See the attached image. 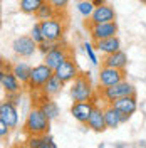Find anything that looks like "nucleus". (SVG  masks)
Wrapping results in <instances>:
<instances>
[{
  "label": "nucleus",
  "mask_w": 146,
  "mask_h": 148,
  "mask_svg": "<svg viewBox=\"0 0 146 148\" xmlns=\"http://www.w3.org/2000/svg\"><path fill=\"white\" fill-rule=\"evenodd\" d=\"M50 118L47 116L44 111L40 110L39 106L32 108L29 111V114L25 116L24 121V131L27 133L29 136H34V135H46L50 130Z\"/></svg>",
  "instance_id": "1"
},
{
  "label": "nucleus",
  "mask_w": 146,
  "mask_h": 148,
  "mask_svg": "<svg viewBox=\"0 0 146 148\" xmlns=\"http://www.w3.org/2000/svg\"><path fill=\"white\" fill-rule=\"evenodd\" d=\"M91 73H81L69 88V96L72 101H91L94 99V88L91 83Z\"/></svg>",
  "instance_id": "2"
},
{
  "label": "nucleus",
  "mask_w": 146,
  "mask_h": 148,
  "mask_svg": "<svg viewBox=\"0 0 146 148\" xmlns=\"http://www.w3.org/2000/svg\"><path fill=\"white\" fill-rule=\"evenodd\" d=\"M131 94H136V88L131 83H128L126 79L121 81V83L114 84V86H108V88H101L99 89V96L102 98L104 103H113L123 98V96H131Z\"/></svg>",
  "instance_id": "3"
},
{
  "label": "nucleus",
  "mask_w": 146,
  "mask_h": 148,
  "mask_svg": "<svg viewBox=\"0 0 146 148\" xmlns=\"http://www.w3.org/2000/svg\"><path fill=\"white\" fill-rule=\"evenodd\" d=\"M40 22V27L44 32V37L47 40H52V42H61L64 40V34H65V20L55 15L52 18H47V20H39Z\"/></svg>",
  "instance_id": "4"
},
{
  "label": "nucleus",
  "mask_w": 146,
  "mask_h": 148,
  "mask_svg": "<svg viewBox=\"0 0 146 148\" xmlns=\"http://www.w3.org/2000/svg\"><path fill=\"white\" fill-rule=\"evenodd\" d=\"M54 76V69L52 67H49L46 62H42V64H37L32 67V73H30V79H29V83L25 88L32 91H39V89H42L44 88V84L50 79Z\"/></svg>",
  "instance_id": "5"
},
{
  "label": "nucleus",
  "mask_w": 146,
  "mask_h": 148,
  "mask_svg": "<svg viewBox=\"0 0 146 148\" xmlns=\"http://www.w3.org/2000/svg\"><path fill=\"white\" fill-rule=\"evenodd\" d=\"M12 51L18 57H32L39 51V44L32 39V36H18L12 42Z\"/></svg>",
  "instance_id": "6"
},
{
  "label": "nucleus",
  "mask_w": 146,
  "mask_h": 148,
  "mask_svg": "<svg viewBox=\"0 0 146 148\" xmlns=\"http://www.w3.org/2000/svg\"><path fill=\"white\" fill-rule=\"evenodd\" d=\"M124 69H116V67H108V66H101L99 74H98V81H99V88H108V86H114V84L124 81Z\"/></svg>",
  "instance_id": "7"
},
{
  "label": "nucleus",
  "mask_w": 146,
  "mask_h": 148,
  "mask_svg": "<svg viewBox=\"0 0 146 148\" xmlns=\"http://www.w3.org/2000/svg\"><path fill=\"white\" fill-rule=\"evenodd\" d=\"M69 57H72V56H71V52H69V49H67V46H65V42L64 40H61L52 51H49V52L44 56V62H46L49 67L55 69V67H59V66L62 64L65 59H69Z\"/></svg>",
  "instance_id": "8"
},
{
  "label": "nucleus",
  "mask_w": 146,
  "mask_h": 148,
  "mask_svg": "<svg viewBox=\"0 0 146 148\" xmlns=\"http://www.w3.org/2000/svg\"><path fill=\"white\" fill-rule=\"evenodd\" d=\"M89 29V36H91L92 42L94 40H101V39H108L118 34V24L114 22H102V24H87Z\"/></svg>",
  "instance_id": "9"
},
{
  "label": "nucleus",
  "mask_w": 146,
  "mask_h": 148,
  "mask_svg": "<svg viewBox=\"0 0 146 148\" xmlns=\"http://www.w3.org/2000/svg\"><path fill=\"white\" fill-rule=\"evenodd\" d=\"M79 74H81L79 73V67H77V64H76V61H74L72 57L65 59L59 67L54 69V76H57L64 84H71Z\"/></svg>",
  "instance_id": "10"
},
{
  "label": "nucleus",
  "mask_w": 146,
  "mask_h": 148,
  "mask_svg": "<svg viewBox=\"0 0 146 148\" xmlns=\"http://www.w3.org/2000/svg\"><path fill=\"white\" fill-rule=\"evenodd\" d=\"M94 106H96L94 99H91V101H74L72 106H71V114H72V118L77 123L87 125V120L91 116Z\"/></svg>",
  "instance_id": "11"
},
{
  "label": "nucleus",
  "mask_w": 146,
  "mask_h": 148,
  "mask_svg": "<svg viewBox=\"0 0 146 148\" xmlns=\"http://www.w3.org/2000/svg\"><path fill=\"white\" fill-rule=\"evenodd\" d=\"M0 121H5L12 130H15L18 126V110L17 104H14L12 101L5 99L0 104Z\"/></svg>",
  "instance_id": "12"
},
{
  "label": "nucleus",
  "mask_w": 146,
  "mask_h": 148,
  "mask_svg": "<svg viewBox=\"0 0 146 148\" xmlns=\"http://www.w3.org/2000/svg\"><path fill=\"white\" fill-rule=\"evenodd\" d=\"M89 130L96 131V133H102L108 130V125H106V116H104V106H94L91 116L87 120V125H86Z\"/></svg>",
  "instance_id": "13"
},
{
  "label": "nucleus",
  "mask_w": 146,
  "mask_h": 148,
  "mask_svg": "<svg viewBox=\"0 0 146 148\" xmlns=\"http://www.w3.org/2000/svg\"><path fill=\"white\" fill-rule=\"evenodd\" d=\"M104 116H106V125H108V130H116L119 125L126 123L129 120V116L123 114L121 111H118L113 104L106 103L104 106Z\"/></svg>",
  "instance_id": "14"
},
{
  "label": "nucleus",
  "mask_w": 146,
  "mask_h": 148,
  "mask_svg": "<svg viewBox=\"0 0 146 148\" xmlns=\"http://www.w3.org/2000/svg\"><path fill=\"white\" fill-rule=\"evenodd\" d=\"M114 20H116L114 9L108 3H104V5H99V7L94 9L91 18L87 20V24H102V22H114Z\"/></svg>",
  "instance_id": "15"
},
{
  "label": "nucleus",
  "mask_w": 146,
  "mask_h": 148,
  "mask_svg": "<svg viewBox=\"0 0 146 148\" xmlns=\"http://www.w3.org/2000/svg\"><path fill=\"white\" fill-rule=\"evenodd\" d=\"M114 108L118 111H121L123 114H126V116H133L138 110V101H136V94H131V96H123V98H119L116 101L111 103Z\"/></svg>",
  "instance_id": "16"
},
{
  "label": "nucleus",
  "mask_w": 146,
  "mask_h": 148,
  "mask_svg": "<svg viewBox=\"0 0 146 148\" xmlns=\"http://www.w3.org/2000/svg\"><path fill=\"white\" fill-rule=\"evenodd\" d=\"M0 86L5 92H20L24 84L18 81V77L10 71H2L0 73Z\"/></svg>",
  "instance_id": "17"
},
{
  "label": "nucleus",
  "mask_w": 146,
  "mask_h": 148,
  "mask_svg": "<svg viewBox=\"0 0 146 148\" xmlns=\"http://www.w3.org/2000/svg\"><path fill=\"white\" fill-rule=\"evenodd\" d=\"M101 64L108 66V67H116V69H126L128 67V54L119 49V51L113 52V54L102 56Z\"/></svg>",
  "instance_id": "18"
},
{
  "label": "nucleus",
  "mask_w": 146,
  "mask_h": 148,
  "mask_svg": "<svg viewBox=\"0 0 146 148\" xmlns=\"http://www.w3.org/2000/svg\"><path fill=\"white\" fill-rule=\"evenodd\" d=\"M94 47L102 56H108V54H113V52H116V51L121 49V40H119L118 36H113V37H108V39L94 40Z\"/></svg>",
  "instance_id": "19"
},
{
  "label": "nucleus",
  "mask_w": 146,
  "mask_h": 148,
  "mask_svg": "<svg viewBox=\"0 0 146 148\" xmlns=\"http://www.w3.org/2000/svg\"><path fill=\"white\" fill-rule=\"evenodd\" d=\"M27 147L30 148H57V143L54 141L52 135H34V136H29L27 140Z\"/></svg>",
  "instance_id": "20"
},
{
  "label": "nucleus",
  "mask_w": 146,
  "mask_h": 148,
  "mask_svg": "<svg viewBox=\"0 0 146 148\" xmlns=\"http://www.w3.org/2000/svg\"><path fill=\"white\" fill-rule=\"evenodd\" d=\"M37 106L44 111V113H46L50 120H55V118L61 114V108H59V104H57L55 101H52V98H47V96H44L40 101L37 103Z\"/></svg>",
  "instance_id": "21"
},
{
  "label": "nucleus",
  "mask_w": 146,
  "mask_h": 148,
  "mask_svg": "<svg viewBox=\"0 0 146 148\" xmlns=\"http://www.w3.org/2000/svg\"><path fill=\"white\" fill-rule=\"evenodd\" d=\"M12 73L17 76L18 81L24 86H27L29 79H30V73H32V66L24 62V61H18V62H15V64L12 66Z\"/></svg>",
  "instance_id": "22"
},
{
  "label": "nucleus",
  "mask_w": 146,
  "mask_h": 148,
  "mask_svg": "<svg viewBox=\"0 0 146 148\" xmlns=\"http://www.w3.org/2000/svg\"><path fill=\"white\" fill-rule=\"evenodd\" d=\"M65 84L57 77V76H52L46 84H44V88H42V92H44V96L47 98H54L57 94H61V91L64 89Z\"/></svg>",
  "instance_id": "23"
},
{
  "label": "nucleus",
  "mask_w": 146,
  "mask_h": 148,
  "mask_svg": "<svg viewBox=\"0 0 146 148\" xmlns=\"http://www.w3.org/2000/svg\"><path fill=\"white\" fill-rule=\"evenodd\" d=\"M47 0H18V9L25 15H35L37 10L40 9Z\"/></svg>",
  "instance_id": "24"
},
{
  "label": "nucleus",
  "mask_w": 146,
  "mask_h": 148,
  "mask_svg": "<svg viewBox=\"0 0 146 148\" xmlns=\"http://www.w3.org/2000/svg\"><path fill=\"white\" fill-rule=\"evenodd\" d=\"M77 12H79V15L82 18H86V20H89L92 15V12L96 9V5H94V2L92 0H77Z\"/></svg>",
  "instance_id": "25"
},
{
  "label": "nucleus",
  "mask_w": 146,
  "mask_h": 148,
  "mask_svg": "<svg viewBox=\"0 0 146 148\" xmlns=\"http://www.w3.org/2000/svg\"><path fill=\"white\" fill-rule=\"evenodd\" d=\"M55 15H59V12L49 3V2H46L40 9L37 10V14H35V18L37 20H47V18H52L55 17Z\"/></svg>",
  "instance_id": "26"
},
{
  "label": "nucleus",
  "mask_w": 146,
  "mask_h": 148,
  "mask_svg": "<svg viewBox=\"0 0 146 148\" xmlns=\"http://www.w3.org/2000/svg\"><path fill=\"white\" fill-rule=\"evenodd\" d=\"M96 47H94V44H91V42H82V51H84V54L87 56V59L91 61L92 66H98L99 64V59H98V54H96V51H94Z\"/></svg>",
  "instance_id": "27"
},
{
  "label": "nucleus",
  "mask_w": 146,
  "mask_h": 148,
  "mask_svg": "<svg viewBox=\"0 0 146 148\" xmlns=\"http://www.w3.org/2000/svg\"><path fill=\"white\" fill-rule=\"evenodd\" d=\"M30 36H32V39L35 40L37 44H40L46 37H44V32H42V27H40V22H35L34 25H32V29H30Z\"/></svg>",
  "instance_id": "28"
},
{
  "label": "nucleus",
  "mask_w": 146,
  "mask_h": 148,
  "mask_svg": "<svg viewBox=\"0 0 146 148\" xmlns=\"http://www.w3.org/2000/svg\"><path fill=\"white\" fill-rule=\"evenodd\" d=\"M57 44H59V42H52V40H47V39H44V40L39 44V52H40L42 56H46L47 52H49V51H52Z\"/></svg>",
  "instance_id": "29"
},
{
  "label": "nucleus",
  "mask_w": 146,
  "mask_h": 148,
  "mask_svg": "<svg viewBox=\"0 0 146 148\" xmlns=\"http://www.w3.org/2000/svg\"><path fill=\"white\" fill-rule=\"evenodd\" d=\"M47 2H49L59 14H64L65 9H67V5H69V0H47Z\"/></svg>",
  "instance_id": "30"
},
{
  "label": "nucleus",
  "mask_w": 146,
  "mask_h": 148,
  "mask_svg": "<svg viewBox=\"0 0 146 148\" xmlns=\"http://www.w3.org/2000/svg\"><path fill=\"white\" fill-rule=\"evenodd\" d=\"M10 131H12V128H10L9 125H7L5 121H0V136H2V140L9 138Z\"/></svg>",
  "instance_id": "31"
},
{
  "label": "nucleus",
  "mask_w": 146,
  "mask_h": 148,
  "mask_svg": "<svg viewBox=\"0 0 146 148\" xmlns=\"http://www.w3.org/2000/svg\"><path fill=\"white\" fill-rule=\"evenodd\" d=\"M5 99H9L18 106L20 104V92H5Z\"/></svg>",
  "instance_id": "32"
},
{
  "label": "nucleus",
  "mask_w": 146,
  "mask_h": 148,
  "mask_svg": "<svg viewBox=\"0 0 146 148\" xmlns=\"http://www.w3.org/2000/svg\"><path fill=\"white\" fill-rule=\"evenodd\" d=\"M92 2H94L96 7H99V5H104V3H106V0H92Z\"/></svg>",
  "instance_id": "33"
},
{
  "label": "nucleus",
  "mask_w": 146,
  "mask_h": 148,
  "mask_svg": "<svg viewBox=\"0 0 146 148\" xmlns=\"http://www.w3.org/2000/svg\"><path fill=\"white\" fill-rule=\"evenodd\" d=\"M114 147H116V148H124V147H126V145H124V143H116Z\"/></svg>",
  "instance_id": "34"
},
{
  "label": "nucleus",
  "mask_w": 146,
  "mask_h": 148,
  "mask_svg": "<svg viewBox=\"0 0 146 148\" xmlns=\"http://www.w3.org/2000/svg\"><path fill=\"white\" fill-rule=\"evenodd\" d=\"M138 147H146V141H139V143H138Z\"/></svg>",
  "instance_id": "35"
},
{
  "label": "nucleus",
  "mask_w": 146,
  "mask_h": 148,
  "mask_svg": "<svg viewBox=\"0 0 146 148\" xmlns=\"http://www.w3.org/2000/svg\"><path fill=\"white\" fill-rule=\"evenodd\" d=\"M139 2H141V3H146V0H139Z\"/></svg>",
  "instance_id": "36"
}]
</instances>
